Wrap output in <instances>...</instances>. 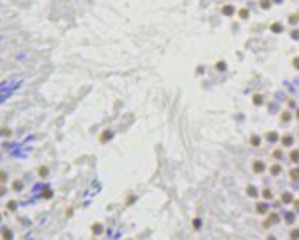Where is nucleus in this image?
<instances>
[{"instance_id":"nucleus-1","label":"nucleus","mask_w":299,"mask_h":240,"mask_svg":"<svg viewBox=\"0 0 299 240\" xmlns=\"http://www.w3.org/2000/svg\"><path fill=\"white\" fill-rule=\"evenodd\" d=\"M12 238V232L10 230H4V240H10Z\"/></svg>"},{"instance_id":"nucleus-2","label":"nucleus","mask_w":299,"mask_h":240,"mask_svg":"<svg viewBox=\"0 0 299 240\" xmlns=\"http://www.w3.org/2000/svg\"><path fill=\"white\" fill-rule=\"evenodd\" d=\"M255 170H263V164L261 162H255Z\"/></svg>"},{"instance_id":"nucleus-3","label":"nucleus","mask_w":299,"mask_h":240,"mask_svg":"<svg viewBox=\"0 0 299 240\" xmlns=\"http://www.w3.org/2000/svg\"><path fill=\"white\" fill-rule=\"evenodd\" d=\"M247 192H249V196H255V194H257V190H255V188H249Z\"/></svg>"},{"instance_id":"nucleus-4","label":"nucleus","mask_w":299,"mask_h":240,"mask_svg":"<svg viewBox=\"0 0 299 240\" xmlns=\"http://www.w3.org/2000/svg\"><path fill=\"white\" fill-rule=\"evenodd\" d=\"M291 158H293V160H297V158H299V152H297V150H295V152L291 154Z\"/></svg>"},{"instance_id":"nucleus-5","label":"nucleus","mask_w":299,"mask_h":240,"mask_svg":"<svg viewBox=\"0 0 299 240\" xmlns=\"http://www.w3.org/2000/svg\"><path fill=\"white\" fill-rule=\"evenodd\" d=\"M267 240H275V238H273V236H271V238H267Z\"/></svg>"},{"instance_id":"nucleus-6","label":"nucleus","mask_w":299,"mask_h":240,"mask_svg":"<svg viewBox=\"0 0 299 240\" xmlns=\"http://www.w3.org/2000/svg\"><path fill=\"white\" fill-rule=\"evenodd\" d=\"M297 118H299V114H297Z\"/></svg>"}]
</instances>
